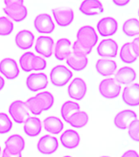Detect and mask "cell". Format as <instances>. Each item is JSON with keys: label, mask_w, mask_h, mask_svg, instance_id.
<instances>
[{"label": "cell", "mask_w": 139, "mask_h": 157, "mask_svg": "<svg viewBox=\"0 0 139 157\" xmlns=\"http://www.w3.org/2000/svg\"><path fill=\"white\" fill-rule=\"evenodd\" d=\"M3 12L7 18L16 22L23 21L28 16V10L22 0H6L3 2Z\"/></svg>", "instance_id": "6da1fadb"}, {"label": "cell", "mask_w": 139, "mask_h": 157, "mask_svg": "<svg viewBox=\"0 0 139 157\" xmlns=\"http://www.w3.org/2000/svg\"><path fill=\"white\" fill-rule=\"evenodd\" d=\"M98 36L95 29L91 25H83L76 34V41L87 48L93 49L98 43Z\"/></svg>", "instance_id": "7a4b0ae2"}, {"label": "cell", "mask_w": 139, "mask_h": 157, "mask_svg": "<svg viewBox=\"0 0 139 157\" xmlns=\"http://www.w3.org/2000/svg\"><path fill=\"white\" fill-rule=\"evenodd\" d=\"M50 80L55 87H63L73 77V73L63 65H57L50 71Z\"/></svg>", "instance_id": "3957f363"}, {"label": "cell", "mask_w": 139, "mask_h": 157, "mask_svg": "<svg viewBox=\"0 0 139 157\" xmlns=\"http://www.w3.org/2000/svg\"><path fill=\"white\" fill-rule=\"evenodd\" d=\"M98 91L101 96L108 100L118 98L121 92V85L115 81V78H107L101 81L98 85Z\"/></svg>", "instance_id": "277c9868"}, {"label": "cell", "mask_w": 139, "mask_h": 157, "mask_svg": "<svg viewBox=\"0 0 139 157\" xmlns=\"http://www.w3.org/2000/svg\"><path fill=\"white\" fill-rule=\"evenodd\" d=\"M8 112L12 120L17 124H24L25 120L29 117V112L26 104L21 100L14 101L11 103L8 108Z\"/></svg>", "instance_id": "5b68a950"}, {"label": "cell", "mask_w": 139, "mask_h": 157, "mask_svg": "<svg viewBox=\"0 0 139 157\" xmlns=\"http://www.w3.org/2000/svg\"><path fill=\"white\" fill-rule=\"evenodd\" d=\"M87 91H88L87 83L83 78L79 77L74 78L69 84L67 88L69 97L76 101L83 100L87 94Z\"/></svg>", "instance_id": "8992f818"}, {"label": "cell", "mask_w": 139, "mask_h": 157, "mask_svg": "<svg viewBox=\"0 0 139 157\" xmlns=\"http://www.w3.org/2000/svg\"><path fill=\"white\" fill-rule=\"evenodd\" d=\"M27 88L31 92H38L46 88L48 85V78L45 73L30 74L25 81Z\"/></svg>", "instance_id": "52a82bcc"}, {"label": "cell", "mask_w": 139, "mask_h": 157, "mask_svg": "<svg viewBox=\"0 0 139 157\" xmlns=\"http://www.w3.org/2000/svg\"><path fill=\"white\" fill-rule=\"evenodd\" d=\"M54 20L61 27H66L73 22L75 12L71 8L66 7H56L52 10Z\"/></svg>", "instance_id": "ba28073f"}, {"label": "cell", "mask_w": 139, "mask_h": 157, "mask_svg": "<svg viewBox=\"0 0 139 157\" xmlns=\"http://www.w3.org/2000/svg\"><path fill=\"white\" fill-rule=\"evenodd\" d=\"M58 147V140L52 135H44L37 142V149L43 155L53 154L57 151Z\"/></svg>", "instance_id": "9c48e42d"}, {"label": "cell", "mask_w": 139, "mask_h": 157, "mask_svg": "<svg viewBox=\"0 0 139 157\" xmlns=\"http://www.w3.org/2000/svg\"><path fill=\"white\" fill-rule=\"evenodd\" d=\"M0 72L6 78L13 80L19 76L20 69L14 59L6 57L0 61Z\"/></svg>", "instance_id": "30bf717a"}, {"label": "cell", "mask_w": 139, "mask_h": 157, "mask_svg": "<svg viewBox=\"0 0 139 157\" xmlns=\"http://www.w3.org/2000/svg\"><path fill=\"white\" fill-rule=\"evenodd\" d=\"M119 46L115 40L112 39H103L97 48V52L102 58H114L116 56Z\"/></svg>", "instance_id": "8fae6325"}, {"label": "cell", "mask_w": 139, "mask_h": 157, "mask_svg": "<svg viewBox=\"0 0 139 157\" xmlns=\"http://www.w3.org/2000/svg\"><path fill=\"white\" fill-rule=\"evenodd\" d=\"M34 26L40 34H51L55 29L53 20L50 15L47 13H41L35 17Z\"/></svg>", "instance_id": "7c38bea8"}, {"label": "cell", "mask_w": 139, "mask_h": 157, "mask_svg": "<svg viewBox=\"0 0 139 157\" xmlns=\"http://www.w3.org/2000/svg\"><path fill=\"white\" fill-rule=\"evenodd\" d=\"M117 21L111 17H104L101 19L97 24V29L101 36L109 37L112 36L118 30Z\"/></svg>", "instance_id": "4fadbf2b"}, {"label": "cell", "mask_w": 139, "mask_h": 157, "mask_svg": "<svg viewBox=\"0 0 139 157\" xmlns=\"http://www.w3.org/2000/svg\"><path fill=\"white\" fill-rule=\"evenodd\" d=\"M53 46L54 41L52 38L42 35L37 38L34 49L37 53L40 54L46 58H49L53 53Z\"/></svg>", "instance_id": "5bb4252c"}, {"label": "cell", "mask_w": 139, "mask_h": 157, "mask_svg": "<svg viewBox=\"0 0 139 157\" xmlns=\"http://www.w3.org/2000/svg\"><path fill=\"white\" fill-rule=\"evenodd\" d=\"M123 101L129 106L139 105V83H131L123 89Z\"/></svg>", "instance_id": "9a60e30c"}, {"label": "cell", "mask_w": 139, "mask_h": 157, "mask_svg": "<svg viewBox=\"0 0 139 157\" xmlns=\"http://www.w3.org/2000/svg\"><path fill=\"white\" fill-rule=\"evenodd\" d=\"M137 120V114L132 110H124L117 113L114 117V124L119 129L125 130L133 120Z\"/></svg>", "instance_id": "2e32d148"}, {"label": "cell", "mask_w": 139, "mask_h": 157, "mask_svg": "<svg viewBox=\"0 0 139 157\" xmlns=\"http://www.w3.org/2000/svg\"><path fill=\"white\" fill-rule=\"evenodd\" d=\"M5 149L12 155H21L24 151L25 142L24 138L19 134L10 136L5 141Z\"/></svg>", "instance_id": "e0dca14e"}, {"label": "cell", "mask_w": 139, "mask_h": 157, "mask_svg": "<svg viewBox=\"0 0 139 157\" xmlns=\"http://www.w3.org/2000/svg\"><path fill=\"white\" fill-rule=\"evenodd\" d=\"M60 141L61 145L66 149H75L80 144V136L75 130L67 129L61 135Z\"/></svg>", "instance_id": "ac0fdd59"}, {"label": "cell", "mask_w": 139, "mask_h": 157, "mask_svg": "<svg viewBox=\"0 0 139 157\" xmlns=\"http://www.w3.org/2000/svg\"><path fill=\"white\" fill-rule=\"evenodd\" d=\"M79 9L85 16H97L102 13L104 7L98 0H86L81 2Z\"/></svg>", "instance_id": "d6986e66"}, {"label": "cell", "mask_w": 139, "mask_h": 157, "mask_svg": "<svg viewBox=\"0 0 139 157\" xmlns=\"http://www.w3.org/2000/svg\"><path fill=\"white\" fill-rule=\"evenodd\" d=\"M71 53V42L66 38L58 39L54 48V56L58 61H64L68 58Z\"/></svg>", "instance_id": "ffe728a7"}, {"label": "cell", "mask_w": 139, "mask_h": 157, "mask_svg": "<svg viewBox=\"0 0 139 157\" xmlns=\"http://www.w3.org/2000/svg\"><path fill=\"white\" fill-rule=\"evenodd\" d=\"M96 71L100 75L107 77L115 74L117 69V64L115 61L110 59H98L95 65Z\"/></svg>", "instance_id": "44dd1931"}, {"label": "cell", "mask_w": 139, "mask_h": 157, "mask_svg": "<svg viewBox=\"0 0 139 157\" xmlns=\"http://www.w3.org/2000/svg\"><path fill=\"white\" fill-rule=\"evenodd\" d=\"M137 78V72L130 66H124L115 74V79L119 84H131Z\"/></svg>", "instance_id": "7402d4cb"}, {"label": "cell", "mask_w": 139, "mask_h": 157, "mask_svg": "<svg viewBox=\"0 0 139 157\" xmlns=\"http://www.w3.org/2000/svg\"><path fill=\"white\" fill-rule=\"evenodd\" d=\"M34 35L28 29L20 30L15 37V43L20 49L27 50L34 45Z\"/></svg>", "instance_id": "603a6c76"}, {"label": "cell", "mask_w": 139, "mask_h": 157, "mask_svg": "<svg viewBox=\"0 0 139 157\" xmlns=\"http://www.w3.org/2000/svg\"><path fill=\"white\" fill-rule=\"evenodd\" d=\"M25 135L28 137H34L39 136L42 131V122L40 119L37 117H29L25 120L23 126Z\"/></svg>", "instance_id": "cb8c5ba5"}, {"label": "cell", "mask_w": 139, "mask_h": 157, "mask_svg": "<svg viewBox=\"0 0 139 157\" xmlns=\"http://www.w3.org/2000/svg\"><path fill=\"white\" fill-rule=\"evenodd\" d=\"M66 63L73 71H82L88 66V59L87 56H80L71 52V55L66 59Z\"/></svg>", "instance_id": "d4e9b609"}, {"label": "cell", "mask_w": 139, "mask_h": 157, "mask_svg": "<svg viewBox=\"0 0 139 157\" xmlns=\"http://www.w3.org/2000/svg\"><path fill=\"white\" fill-rule=\"evenodd\" d=\"M44 129L52 134H59L63 130L64 124L60 118L56 116H48L44 120Z\"/></svg>", "instance_id": "484cf974"}, {"label": "cell", "mask_w": 139, "mask_h": 157, "mask_svg": "<svg viewBox=\"0 0 139 157\" xmlns=\"http://www.w3.org/2000/svg\"><path fill=\"white\" fill-rule=\"evenodd\" d=\"M88 120L89 118H88V114L85 111L79 110L72 114L67 120V123L71 127L75 128H82L87 125Z\"/></svg>", "instance_id": "4316f807"}, {"label": "cell", "mask_w": 139, "mask_h": 157, "mask_svg": "<svg viewBox=\"0 0 139 157\" xmlns=\"http://www.w3.org/2000/svg\"><path fill=\"white\" fill-rule=\"evenodd\" d=\"M122 31L127 37H133L139 34V21L136 18L126 20L122 25Z\"/></svg>", "instance_id": "83f0119b"}, {"label": "cell", "mask_w": 139, "mask_h": 157, "mask_svg": "<svg viewBox=\"0 0 139 157\" xmlns=\"http://www.w3.org/2000/svg\"><path fill=\"white\" fill-rule=\"evenodd\" d=\"M80 110V105L79 103L73 101H66L62 104L61 107V115L66 123L72 114L79 111Z\"/></svg>", "instance_id": "f1b7e54d"}, {"label": "cell", "mask_w": 139, "mask_h": 157, "mask_svg": "<svg viewBox=\"0 0 139 157\" xmlns=\"http://www.w3.org/2000/svg\"><path fill=\"white\" fill-rule=\"evenodd\" d=\"M120 58L121 61L126 64H133L137 61V56L133 53L131 43H125L120 49Z\"/></svg>", "instance_id": "f546056e"}, {"label": "cell", "mask_w": 139, "mask_h": 157, "mask_svg": "<svg viewBox=\"0 0 139 157\" xmlns=\"http://www.w3.org/2000/svg\"><path fill=\"white\" fill-rule=\"evenodd\" d=\"M25 104H26L29 112H30L34 115H40V114H42V112L44 111V105H43L40 100L37 98L36 96L29 98L25 101Z\"/></svg>", "instance_id": "4dcf8cb0"}, {"label": "cell", "mask_w": 139, "mask_h": 157, "mask_svg": "<svg viewBox=\"0 0 139 157\" xmlns=\"http://www.w3.org/2000/svg\"><path fill=\"white\" fill-rule=\"evenodd\" d=\"M35 96L39 98L44 105V111L50 110L52 107L54 101H55V98L50 92H41Z\"/></svg>", "instance_id": "1f68e13d"}, {"label": "cell", "mask_w": 139, "mask_h": 157, "mask_svg": "<svg viewBox=\"0 0 139 157\" xmlns=\"http://www.w3.org/2000/svg\"><path fill=\"white\" fill-rule=\"evenodd\" d=\"M14 29L13 23L9 18L0 17V36H7L12 33Z\"/></svg>", "instance_id": "d6a6232c"}, {"label": "cell", "mask_w": 139, "mask_h": 157, "mask_svg": "<svg viewBox=\"0 0 139 157\" xmlns=\"http://www.w3.org/2000/svg\"><path fill=\"white\" fill-rule=\"evenodd\" d=\"M35 56L31 52H25L21 56L19 59V63L21 68L25 72H30L32 71L31 69V61L32 59Z\"/></svg>", "instance_id": "836d02e7"}, {"label": "cell", "mask_w": 139, "mask_h": 157, "mask_svg": "<svg viewBox=\"0 0 139 157\" xmlns=\"http://www.w3.org/2000/svg\"><path fill=\"white\" fill-rule=\"evenodd\" d=\"M12 128V121L5 113H0V134H6Z\"/></svg>", "instance_id": "e575fe53"}, {"label": "cell", "mask_w": 139, "mask_h": 157, "mask_svg": "<svg viewBox=\"0 0 139 157\" xmlns=\"http://www.w3.org/2000/svg\"><path fill=\"white\" fill-rule=\"evenodd\" d=\"M128 134L133 141L139 142V120H133L128 128Z\"/></svg>", "instance_id": "d590c367"}, {"label": "cell", "mask_w": 139, "mask_h": 157, "mask_svg": "<svg viewBox=\"0 0 139 157\" xmlns=\"http://www.w3.org/2000/svg\"><path fill=\"white\" fill-rule=\"evenodd\" d=\"M47 66V61L46 60L41 56H35L34 58L32 59L31 61V69L32 71H44V69L46 68Z\"/></svg>", "instance_id": "8d00e7d4"}, {"label": "cell", "mask_w": 139, "mask_h": 157, "mask_svg": "<svg viewBox=\"0 0 139 157\" xmlns=\"http://www.w3.org/2000/svg\"><path fill=\"white\" fill-rule=\"evenodd\" d=\"M72 49H73L74 53L84 56H87L88 55H89V54L92 52V51H93V49L87 48L85 47L82 46V45L79 44L77 41L74 42L73 46H72Z\"/></svg>", "instance_id": "74e56055"}, {"label": "cell", "mask_w": 139, "mask_h": 157, "mask_svg": "<svg viewBox=\"0 0 139 157\" xmlns=\"http://www.w3.org/2000/svg\"><path fill=\"white\" fill-rule=\"evenodd\" d=\"M131 47H132L133 53L137 57H139V37L133 39L131 43Z\"/></svg>", "instance_id": "f35d334b"}, {"label": "cell", "mask_w": 139, "mask_h": 157, "mask_svg": "<svg viewBox=\"0 0 139 157\" xmlns=\"http://www.w3.org/2000/svg\"><path fill=\"white\" fill-rule=\"evenodd\" d=\"M121 157H139V155L135 150H129L121 155Z\"/></svg>", "instance_id": "ab89813d"}, {"label": "cell", "mask_w": 139, "mask_h": 157, "mask_svg": "<svg viewBox=\"0 0 139 157\" xmlns=\"http://www.w3.org/2000/svg\"><path fill=\"white\" fill-rule=\"evenodd\" d=\"M112 2L118 7H125L129 3V0H113Z\"/></svg>", "instance_id": "60d3db41"}, {"label": "cell", "mask_w": 139, "mask_h": 157, "mask_svg": "<svg viewBox=\"0 0 139 157\" xmlns=\"http://www.w3.org/2000/svg\"><path fill=\"white\" fill-rule=\"evenodd\" d=\"M2 157H22L21 154V155H12L10 152H8L7 150L5 149L2 151Z\"/></svg>", "instance_id": "b9f144b4"}, {"label": "cell", "mask_w": 139, "mask_h": 157, "mask_svg": "<svg viewBox=\"0 0 139 157\" xmlns=\"http://www.w3.org/2000/svg\"><path fill=\"white\" fill-rule=\"evenodd\" d=\"M4 85H5V80L4 78H2V76L0 75V92L4 88Z\"/></svg>", "instance_id": "7bdbcfd3"}, {"label": "cell", "mask_w": 139, "mask_h": 157, "mask_svg": "<svg viewBox=\"0 0 139 157\" xmlns=\"http://www.w3.org/2000/svg\"><path fill=\"white\" fill-rule=\"evenodd\" d=\"M100 157H110V156H107V155H102V156H100Z\"/></svg>", "instance_id": "ee69618b"}, {"label": "cell", "mask_w": 139, "mask_h": 157, "mask_svg": "<svg viewBox=\"0 0 139 157\" xmlns=\"http://www.w3.org/2000/svg\"><path fill=\"white\" fill-rule=\"evenodd\" d=\"M63 157H72V156H70V155H66V156H63Z\"/></svg>", "instance_id": "f6af8a7d"}, {"label": "cell", "mask_w": 139, "mask_h": 157, "mask_svg": "<svg viewBox=\"0 0 139 157\" xmlns=\"http://www.w3.org/2000/svg\"><path fill=\"white\" fill-rule=\"evenodd\" d=\"M0 155H1V147H0Z\"/></svg>", "instance_id": "bcb514c9"}, {"label": "cell", "mask_w": 139, "mask_h": 157, "mask_svg": "<svg viewBox=\"0 0 139 157\" xmlns=\"http://www.w3.org/2000/svg\"><path fill=\"white\" fill-rule=\"evenodd\" d=\"M137 14H138V17H139V8H138V12H137Z\"/></svg>", "instance_id": "7dc6e473"}]
</instances>
